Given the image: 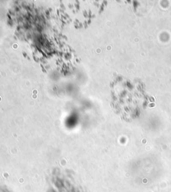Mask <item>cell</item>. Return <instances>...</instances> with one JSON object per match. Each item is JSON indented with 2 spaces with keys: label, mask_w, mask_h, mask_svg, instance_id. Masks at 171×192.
Here are the masks:
<instances>
[{
  "label": "cell",
  "mask_w": 171,
  "mask_h": 192,
  "mask_svg": "<svg viewBox=\"0 0 171 192\" xmlns=\"http://www.w3.org/2000/svg\"><path fill=\"white\" fill-rule=\"evenodd\" d=\"M33 93H35V94H36V93H38V91H35V90H33Z\"/></svg>",
  "instance_id": "6da1fadb"
}]
</instances>
